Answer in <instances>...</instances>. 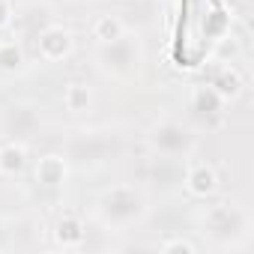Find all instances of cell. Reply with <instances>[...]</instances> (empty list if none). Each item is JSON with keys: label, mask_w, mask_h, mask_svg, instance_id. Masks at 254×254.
I'll list each match as a JSON object with an SVG mask.
<instances>
[{"label": "cell", "mask_w": 254, "mask_h": 254, "mask_svg": "<svg viewBox=\"0 0 254 254\" xmlns=\"http://www.w3.org/2000/svg\"><path fill=\"white\" fill-rule=\"evenodd\" d=\"M200 236L218 251H242L251 239L254 218L239 200H215L197 212Z\"/></svg>", "instance_id": "6da1fadb"}, {"label": "cell", "mask_w": 254, "mask_h": 254, "mask_svg": "<svg viewBox=\"0 0 254 254\" xmlns=\"http://www.w3.org/2000/svg\"><path fill=\"white\" fill-rule=\"evenodd\" d=\"M93 215L108 233H126L150 215V194L135 183H117L96 197Z\"/></svg>", "instance_id": "7a4b0ae2"}, {"label": "cell", "mask_w": 254, "mask_h": 254, "mask_svg": "<svg viewBox=\"0 0 254 254\" xmlns=\"http://www.w3.org/2000/svg\"><path fill=\"white\" fill-rule=\"evenodd\" d=\"M147 66V48L141 33L126 30L111 42L96 45V69L111 81H135Z\"/></svg>", "instance_id": "3957f363"}, {"label": "cell", "mask_w": 254, "mask_h": 254, "mask_svg": "<svg viewBox=\"0 0 254 254\" xmlns=\"http://www.w3.org/2000/svg\"><path fill=\"white\" fill-rule=\"evenodd\" d=\"M120 153V138L111 129H72L63 138V156L69 168L93 171L117 159Z\"/></svg>", "instance_id": "277c9868"}, {"label": "cell", "mask_w": 254, "mask_h": 254, "mask_svg": "<svg viewBox=\"0 0 254 254\" xmlns=\"http://www.w3.org/2000/svg\"><path fill=\"white\" fill-rule=\"evenodd\" d=\"M144 141H147V150L162 159H186L197 147V135L191 132V126H186L183 120H174V117L156 120L147 129Z\"/></svg>", "instance_id": "5b68a950"}, {"label": "cell", "mask_w": 254, "mask_h": 254, "mask_svg": "<svg viewBox=\"0 0 254 254\" xmlns=\"http://www.w3.org/2000/svg\"><path fill=\"white\" fill-rule=\"evenodd\" d=\"M39 129H42V111L30 99H15L0 114V135L9 141L30 144L39 135Z\"/></svg>", "instance_id": "8992f818"}, {"label": "cell", "mask_w": 254, "mask_h": 254, "mask_svg": "<svg viewBox=\"0 0 254 254\" xmlns=\"http://www.w3.org/2000/svg\"><path fill=\"white\" fill-rule=\"evenodd\" d=\"M48 24H54V9L45 0H24V3L15 6L12 12V39L24 42V39H36L39 30H45Z\"/></svg>", "instance_id": "52a82bcc"}, {"label": "cell", "mask_w": 254, "mask_h": 254, "mask_svg": "<svg viewBox=\"0 0 254 254\" xmlns=\"http://www.w3.org/2000/svg\"><path fill=\"white\" fill-rule=\"evenodd\" d=\"M189 108H191V117L206 129H218L227 117V99L212 84H194L189 93Z\"/></svg>", "instance_id": "ba28073f"}, {"label": "cell", "mask_w": 254, "mask_h": 254, "mask_svg": "<svg viewBox=\"0 0 254 254\" xmlns=\"http://www.w3.org/2000/svg\"><path fill=\"white\" fill-rule=\"evenodd\" d=\"M33 45H36L39 60H45V63H63L75 51V33L69 27H63V24L54 21V24H48L45 30L36 33Z\"/></svg>", "instance_id": "9c48e42d"}, {"label": "cell", "mask_w": 254, "mask_h": 254, "mask_svg": "<svg viewBox=\"0 0 254 254\" xmlns=\"http://www.w3.org/2000/svg\"><path fill=\"white\" fill-rule=\"evenodd\" d=\"M66 180H69V162L63 153H45L36 159L33 183L42 191H60V189H66Z\"/></svg>", "instance_id": "30bf717a"}, {"label": "cell", "mask_w": 254, "mask_h": 254, "mask_svg": "<svg viewBox=\"0 0 254 254\" xmlns=\"http://www.w3.org/2000/svg\"><path fill=\"white\" fill-rule=\"evenodd\" d=\"M51 239L63 251H78L87 245V224L78 212H60L51 224Z\"/></svg>", "instance_id": "8fae6325"}, {"label": "cell", "mask_w": 254, "mask_h": 254, "mask_svg": "<svg viewBox=\"0 0 254 254\" xmlns=\"http://www.w3.org/2000/svg\"><path fill=\"white\" fill-rule=\"evenodd\" d=\"M183 183H186V191L197 200H209L218 194V174L206 162H189Z\"/></svg>", "instance_id": "7c38bea8"}, {"label": "cell", "mask_w": 254, "mask_h": 254, "mask_svg": "<svg viewBox=\"0 0 254 254\" xmlns=\"http://www.w3.org/2000/svg\"><path fill=\"white\" fill-rule=\"evenodd\" d=\"M27 162H30L27 159V144L3 138V144H0V177L18 180L27 171Z\"/></svg>", "instance_id": "4fadbf2b"}, {"label": "cell", "mask_w": 254, "mask_h": 254, "mask_svg": "<svg viewBox=\"0 0 254 254\" xmlns=\"http://www.w3.org/2000/svg\"><path fill=\"white\" fill-rule=\"evenodd\" d=\"M93 102H96V96H93V87H90V84H84V81H69V84L63 87V108H66L72 117L90 114V111H93Z\"/></svg>", "instance_id": "5bb4252c"}, {"label": "cell", "mask_w": 254, "mask_h": 254, "mask_svg": "<svg viewBox=\"0 0 254 254\" xmlns=\"http://www.w3.org/2000/svg\"><path fill=\"white\" fill-rule=\"evenodd\" d=\"M27 69V54L18 39H0V75H21Z\"/></svg>", "instance_id": "9a60e30c"}, {"label": "cell", "mask_w": 254, "mask_h": 254, "mask_svg": "<svg viewBox=\"0 0 254 254\" xmlns=\"http://www.w3.org/2000/svg\"><path fill=\"white\" fill-rule=\"evenodd\" d=\"M129 27H126V21L120 18V15H114V12H99L93 21H90V36L96 39V45H102V42H111V39H117L120 33H126Z\"/></svg>", "instance_id": "2e32d148"}, {"label": "cell", "mask_w": 254, "mask_h": 254, "mask_svg": "<svg viewBox=\"0 0 254 254\" xmlns=\"http://www.w3.org/2000/svg\"><path fill=\"white\" fill-rule=\"evenodd\" d=\"M227 102H233V99H239L242 96V90H245V81H242V72L236 69V66H224V69H218L215 72V78L209 81Z\"/></svg>", "instance_id": "e0dca14e"}, {"label": "cell", "mask_w": 254, "mask_h": 254, "mask_svg": "<svg viewBox=\"0 0 254 254\" xmlns=\"http://www.w3.org/2000/svg\"><path fill=\"white\" fill-rule=\"evenodd\" d=\"M156 248L165 251V254H194V251H197V242H191V239H186V236H168V239H162Z\"/></svg>", "instance_id": "ac0fdd59"}, {"label": "cell", "mask_w": 254, "mask_h": 254, "mask_svg": "<svg viewBox=\"0 0 254 254\" xmlns=\"http://www.w3.org/2000/svg\"><path fill=\"white\" fill-rule=\"evenodd\" d=\"M12 12H15V3H12V0H0V30H9Z\"/></svg>", "instance_id": "d6986e66"}]
</instances>
